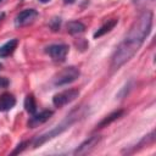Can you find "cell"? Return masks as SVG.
<instances>
[{"instance_id": "obj_1", "label": "cell", "mask_w": 156, "mask_h": 156, "mask_svg": "<svg viewBox=\"0 0 156 156\" xmlns=\"http://www.w3.org/2000/svg\"><path fill=\"white\" fill-rule=\"evenodd\" d=\"M152 20H154V15L151 11L143 12L135 20L128 34L116 49L111 60V68L113 69L119 68L122 65H124L135 55V52L139 50V48L141 46V44L144 43V40L146 39V37L151 30Z\"/></svg>"}, {"instance_id": "obj_2", "label": "cell", "mask_w": 156, "mask_h": 156, "mask_svg": "<svg viewBox=\"0 0 156 156\" xmlns=\"http://www.w3.org/2000/svg\"><path fill=\"white\" fill-rule=\"evenodd\" d=\"M76 112H77V111H72V112L69 113V116H67V117H66V119H65V121H62L58 126H56V127H55L54 129H51L50 132H48V133H45V134H43V135L38 136V138L34 140L33 146H34V147H38V146L43 145V144H44V143H46L48 140L52 139L54 136H56V135L61 134L63 130H66L67 128H69V126H71L73 122H76V121H77V118H78V115H76Z\"/></svg>"}, {"instance_id": "obj_3", "label": "cell", "mask_w": 156, "mask_h": 156, "mask_svg": "<svg viewBox=\"0 0 156 156\" xmlns=\"http://www.w3.org/2000/svg\"><path fill=\"white\" fill-rule=\"evenodd\" d=\"M79 74H80V72L77 67H74V66L66 67L56 74L55 79H54V85L62 87V85H67L69 83H73L79 77Z\"/></svg>"}, {"instance_id": "obj_4", "label": "cell", "mask_w": 156, "mask_h": 156, "mask_svg": "<svg viewBox=\"0 0 156 156\" xmlns=\"http://www.w3.org/2000/svg\"><path fill=\"white\" fill-rule=\"evenodd\" d=\"M79 95V90L78 89H68V90H63L56 95H54L52 98V102L56 107H62L67 104H69L71 101H73L76 98H78Z\"/></svg>"}, {"instance_id": "obj_5", "label": "cell", "mask_w": 156, "mask_h": 156, "mask_svg": "<svg viewBox=\"0 0 156 156\" xmlns=\"http://www.w3.org/2000/svg\"><path fill=\"white\" fill-rule=\"evenodd\" d=\"M68 46L66 44H54L46 48V54H49V56L54 60V61H58L62 62L65 61L67 54H68Z\"/></svg>"}, {"instance_id": "obj_6", "label": "cell", "mask_w": 156, "mask_h": 156, "mask_svg": "<svg viewBox=\"0 0 156 156\" xmlns=\"http://www.w3.org/2000/svg\"><path fill=\"white\" fill-rule=\"evenodd\" d=\"M38 16V12L37 10L34 9H26L23 11H21L16 18H15V26L16 27H23V26H27L29 23H32L35 17Z\"/></svg>"}, {"instance_id": "obj_7", "label": "cell", "mask_w": 156, "mask_h": 156, "mask_svg": "<svg viewBox=\"0 0 156 156\" xmlns=\"http://www.w3.org/2000/svg\"><path fill=\"white\" fill-rule=\"evenodd\" d=\"M100 140H101V136H100V135L89 136L88 139H85V140L74 150V155H85V154L90 152V151L99 144Z\"/></svg>"}, {"instance_id": "obj_8", "label": "cell", "mask_w": 156, "mask_h": 156, "mask_svg": "<svg viewBox=\"0 0 156 156\" xmlns=\"http://www.w3.org/2000/svg\"><path fill=\"white\" fill-rule=\"evenodd\" d=\"M52 115H54V112H52L51 110H44V111H41V112H39V113H34V115L29 118V121L27 122V126H28L29 128L39 127L40 124H43V123H45L46 121H49Z\"/></svg>"}, {"instance_id": "obj_9", "label": "cell", "mask_w": 156, "mask_h": 156, "mask_svg": "<svg viewBox=\"0 0 156 156\" xmlns=\"http://www.w3.org/2000/svg\"><path fill=\"white\" fill-rule=\"evenodd\" d=\"M15 105H16V99L12 94L5 93V94L0 95V111H2V112L9 111Z\"/></svg>"}, {"instance_id": "obj_10", "label": "cell", "mask_w": 156, "mask_h": 156, "mask_svg": "<svg viewBox=\"0 0 156 156\" xmlns=\"http://www.w3.org/2000/svg\"><path fill=\"white\" fill-rule=\"evenodd\" d=\"M18 45V39H11L4 45L0 46V57H7L10 56L17 48Z\"/></svg>"}, {"instance_id": "obj_11", "label": "cell", "mask_w": 156, "mask_h": 156, "mask_svg": "<svg viewBox=\"0 0 156 156\" xmlns=\"http://www.w3.org/2000/svg\"><path fill=\"white\" fill-rule=\"evenodd\" d=\"M123 113H124V110H117V111L111 112V113H110V115H107V116H106L101 122H99V123H98L96 128H104V127H106V126L111 124L113 121L118 119Z\"/></svg>"}, {"instance_id": "obj_12", "label": "cell", "mask_w": 156, "mask_h": 156, "mask_svg": "<svg viewBox=\"0 0 156 156\" xmlns=\"http://www.w3.org/2000/svg\"><path fill=\"white\" fill-rule=\"evenodd\" d=\"M117 22H118V20H117V18H113V20L107 21V22H106L104 26H101V27H100V28H99V29H98V30L94 33V35H93V37H94L95 39H96V38L102 37L104 34H106L107 32H110V30H111V29H112V28H113V27L117 24Z\"/></svg>"}, {"instance_id": "obj_13", "label": "cell", "mask_w": 156, "mask_h": 156, "mask_svg": "<svg viewBox=\"0 0 156 156\" xmlns=\"http://www.w3.org/2000/svg\"><path fill=\"white\" fill-rule=\"evenodd\" d=\"M85 30V26L79 21H71L67 23V32L69 34H79Z\"/></svg>"}, {"instance_id": "obj_14", "label": "cell", "mask_w": 156, "mask_h": 156, "mask_svg": "<svg viewBox=\"0 0 156 156\" xmlns=\"http://www.w3.org/2000/svg\"><path fill=\"white\" fill-rule=\"evenodd\" d=\"M24 108L28 113L30 115H34L35 111H37V102H35V99L33 96V94H29L26 96V100H24Z\"/></svg>"}, {"instance_id": "obj_15", "label": "cell", "mask_w": 156, "mask_h": 156, "mask_svg": "<svg viewBox=\"0 0 156 156\" xmlns=\"http://www.w3.org/2000/svg\"><path fill=\"white\" fill-rule=\"evenodd\" d=\"M60 23H61V20L57 18V17H55V18H52V20L50 21L49 26H50V28H51L54 32H56V30H58V28H60Z\"/></svg>"}, {"instance_id": "obj_16", "label": "cell", "mask_w": 156, "mask_h": 156, "mask_svg": "<svg viewBox=\"0 0 156 156\" xmlns=\"http://www.w3.org/2000/svg\"><path fill=\"white\" fill-rule=\"evenodd\" d=\"M10 84L9 79L5 78V77H0V89H4V88H7Z\"/></svg>"}, {"instance_id": "obj_17", "label": "cell", "mask_w": 156, "mask_h": 156, "mask_svg": "<svg viewBox=\"0 0 156 156\" xmlns=\"http://www.w3.org/2000/svg\"><path fill=\"white\" fill-rule=\"evenodd\" d=\"M28 144H29L28 141H24V143H21V144L18 145V147H17L16 150H13V151H12V154L15 155V154H18V152H21V151H22V150H23V149L26 147V145H28Z\"/></svg>"}, {"instance_id": "obj_18", "label": "cell", "mask_w": 156, "mask_h": 156, "mask_svg": "<svg viewBox=\"0 0 156 156\" xmlns=\"http://www.w3.org/2000/svg\"><path fill=\"white\" fill-rule=\"evenodd\" d=\"M149 1H152V0H149ZM133 2L136 4V5H141V4L146 2V0H133Z\"/></svg>"}, {"instance_id": "obj_19", "label": "cell", "mask_w": 156, "mask_h": 156, "mask_svg": "<svg viewBox=\"0 0 156 156\" xmlns=\"http://www.w3.org/2000/svg\"><path fill=\"white\" fill-rule=\"evenodd\" d=\"M63 1H65L66 4H73V2L76 1V0H63Z\"/></svg>"}, {"instance_id": "obj_20", "label": "cell", "mask_w": 156, "mask_h": 156, "mask_svg": "<svg viewBox=\"0 0 156 156\" xmlns=\"http://www.w3.org/2000/svg\"><path fill=\"white\" fill-rule=\"evenodd\" d=\"M4 17H5V13H4V12H1V13H0V21H1Z\"/></svg>"}, {"instance_id": "obj_21", "label": "cell", "mask_w": 156, "mask_h": 156, "mask_svg": "<svg viewBox=\"0 0 156 156\" xmlns=\"http://www.w3.org/2000/svg\"><path fill=\"white\" fill-rule=\"evenodd\" d=\"M39 1H40V2H43V4H45V2H49L50 0H39Z\"/></svg>"}, {"instance_id": "obj_22", "label": "cell", "mask_w": 156, "mask_h": 156, "mask_svg": "<svg viewBox=\"0 0 156 156\" xmlns=\"http://www.w3.org/2000/svg\"><path fill=\"white\" fill-rule=\"evenodd\" d=\"M1 68H2V65H1V63H0V69H1Z\"/></svg>"}, {"instance_id": "obj_23", "label": "cell", "mask_w": 156, "mask_h": 156, "mask_svg": "<svg viewBox=\"0 0 156 156\" xmlns=\"http://www.w3.org/2000/svg\"><path fill=\"white\" fill-rule=\"evenodd\" d=\"M1 1H2V0H0V2H1Z\"/></svg>"}]
</instances>
